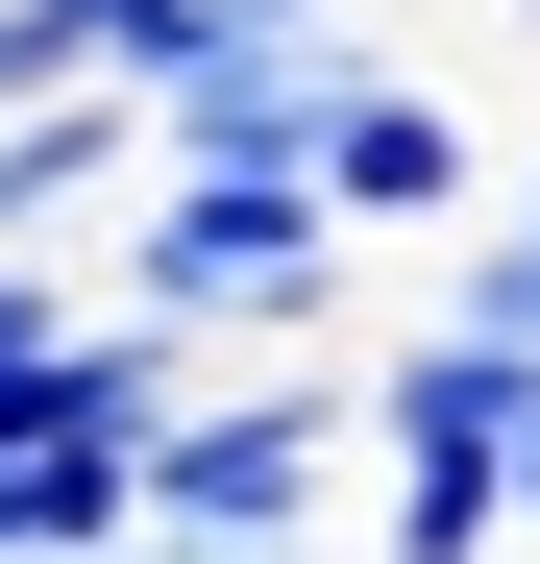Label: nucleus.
<instances>
[{
    "instance_id": "nucleus-4",
    "label": "nucleus",
    "mask_w": 540,
    "mask_h": 564,
    "mask_svg": "<svg viewBox=\"0 0 540 564\" xmlns=\"http://www.w3.org/2000/svg\"><path fill=\"white\" fill-rule=\"evenodd\" d=\"M148 197V99L123 74H74V99H0V246H74Z\"/></svg>"
},
{
    "instance_id": "nucleus-7",
    "label": "nucleus",
    "mask_w": 540,
    "mask_h": 564,
    "mask_svg": "<svg viewBox=\"0 0 540 564\" xmlns=\"http://www.w3.org/2000/svg\"><path fill=\"white\" fill-rule=\"evenodd\" d=\"M442 319H492V344H540V221H467V270H442Z\"/></svg>"
},
{
    "instance_id": "nucleus-11",
    "label": "nucleus",
    "mask_w": 540,
    "mask_h": 564,
    "mask_svg": "<svg viewBox=\"0 0 540 564\" xmlns=\"http://www.w3.org/2000/svg\"><path fill=\"white\" fill-rule=\"evenodd\" d=\"M123 564H148V540H123Z\"/></svg>"
},
{
    "instance_id": "nucleus-6",
    "label": "nucleus",
    "mask_w": 540,
    "mask_h": 564,
    "mask_svg": "<svg viewBox=\"0 0 540 564\" xmlns=\"http://www.w3.org/2000/svg\"><path fill=\"white\" fill-rule=\"evenodd\" d=\"M344 564H516V466L492 442H369V540Z\"/></svg>"
},
{
    "instance_id": "nucleus-1",
    "label": "nucleus",
    "mask_w": 540,
    "mask_h": 564,
    "mask_svg": "<svg viewBox=\"0 0 540 564\" xmlns=\"http://www.w3.org/2000/svg\"><path fill=\"white\" fill-rule=\"evenodd\" d=\"M344 466H369V417H344V368H197V417L148 442V564H320L344 540Z\"/></svg>"
},
{
    "instance_id": "nucleus-12",
    "label": "nucleus",
    "mask_w": 540,
    "mask_h": 564,
    "mask_svg": "<svg viewBox=\"0 0 540 564\" xmlns=\"http://www.w3.org/2000/svg\"><path fill=\"white\" fill-rule=\"evenodd\" d=\"M516 221H540V197H516Z\"/></svg>"
},
{
    "instance_id": "nucleus-2",
    "label": "nucleus",
    "mask_w": 540,
    "mask_h": 564,
    "mask_svg": "<svg viewBox=\"0 0 540 564\" xmlns=\"http://www.w3.org/2000/svg\"><path fill=\"white\" fill-rule=\"evenodd\" d=\"M344 246H369V221H344L320 197V172H148V197H123V295L148 319H344Z\"/></svg>"
},
{
    "instance_id": "nucleus-5",
    "label": "nucleus",
    "mask_w": 540,
    "mask_h": 564,
    "mask_svg": "<svg viewBox=\"0 0 540 564\" xmlns=\"http://www.w3.org/2000/svg\"><path fill=\"white\" fill-rule=\"evenodd\" d=\"M344 417H369V442H492V466H516V417H540V344H492V319H418V344H369V368H344Z\"/></svg>"
},
{
    "instance_id": "nucleus-3",
    "label": "nucleus",
    "mask_w": 540,
    "mask_h": 564,
    "mask_svg": "<svg viewBox=\"0 0 540 564\" xmlns=\"http://www.w3.org/2000/svg\"><path fill=\"white\" fill-rule=\"evenodd\" d=\"M320 197H344V221H492V123L442 99V74L369 50V74H344V123H320Z\"/></svg>"
},
{
    "instance_id": "nucleus-8",
    "label": "nucleus",
    "mask_w": 540,
    "mask_h": 564,
    "mask_svg": "<svg viewBox=\"0 0 540 564\" xmlns=\"http://www.w3.org/2000/svg\"><path fill=\"white\" fill-rule=\"evenodd\" d=\"M516 540H540V417H516Z\"/></svg>"
},
{
    "instance_id": "nucleus-10",
    "label": "nucleus",
    "mask_w": 540,
    "mask_h": 564,
    "mask_svg": "<svg viewBox=\"0 0 540 564\" xmlns=\"http://www.w3.org/2000/svg\"><path fill=\"white\" fill-rule=\"evenodd\" d=\"M0 564H25V540H0Z\"/></svg>"
},
{
    "instance_id": "nucleus-9",
    "label": "nucleus",
    "mask_w": 540,
    "mask_h": 564,
    "mask_svg": "<svg viewBox=\"0 0 540 564\" xmlns=\"http://www.w3.org/2000/svg\"><path fill=\"white\" fill-rule=\"evenodd\" d=\"M516 50H540V0H516Z\"/></svg>"
}]
</instances>
